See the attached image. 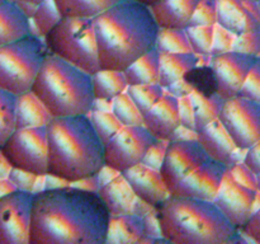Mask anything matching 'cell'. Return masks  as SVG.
Wrapping results in <instances>:
<instances>
[{
  "label": "cell",
  "instance_id": "obj_1",
  "mask_svg": "<svg viewBox=\"0 0 260 244\" xmlns=\"http://www.w3.org/2000/svg\"><path fill=\"white\" fill-rule=\"evenodd\" d=\"M111 214L96 192L65 187L33 193L29 244H106Z\"/></svg>",
  "mask_w": 260,
  "mask_h": 244
},
{
  "label": "cell",
  "instance_id": "obj_2",
  "mask_svg": "<svg viewBox=\"0 0 260 244\" xmlns=\"http://www.w3.org/2000/svg\"><path fill=\"white\" fill-rule=\"evenodd\" d=\"M103 69L124 71L140 56L155 47L159 25L147 5L121 0L93 19Z\"/></svg>",
  "mask_w": 260,
  "mask_h": 244
},
{
  "label": "cell",
  "instance_id": "obj_3",
  "mask_svg": "<svg viewBox=\"0 0 260 244\" xmlns=\"http://www.w3.org/2000/svg\"><path fill=\"white\" fill-rule=\"evenodd\" d=\"M47 129L48 174L75 182L104 165V145L89 114L53 117Z\"/></svg>",
  "mask_w": 260,
  "mask_h": 244
},
{
  "label": "cell",
  "instance_id": "obj_4",
  "mask_svg": "<svg viewBox=\"0 0 260 244\" xmlns=\"http://www.w3.org/2000/svg\"><path fill=\"white\" fill-rule=\"evenodd\" d=\"M161 235L173 244H222L240 241L234 226L213 201L170 195L156 206Z\"/></svg>",
  "mask_w": 260,
  "mask_h": 244
},
{
  "label": "cell",
  "instance_id": "obj_5",
  "mask_svg": "<svg viewBox=\"0 0 260 244\" xmlns=\"http://www.w3.org/2000/svg\"><path fill=\"white\" fill-rule=\"evenodd\" d=\"M32 92L52 117L89 114L94 103L91 75L47 52Z\"/></svg>",
  "mask_w": 260,
  "mask_h": 244
},
{
  "label": "cell",
  "instance_id": "obj_6",
  "mask_svg": "<svg viewBox=\"0 0 260 244\" xmlns=\"http://www.w3.org/2000/svg\"><path fill=\"white\" fill-rule=\"evenodd\" d=\"M43 41L48 53L90 75L101 69L93 19L62 17Z\"/></svg>",
  "mask_w": 260,
  "mask_h": 244
},
{
  "label": "cell",
  "instance_id": "obj_7",
  "mask_svg": "<svg viewBox=\"0 0 260 244\" xmlns=\"http://www.w3.org/2000/svg\"><path fill=\"white\" fill-rule=\"evenodd\" d=\"M46 55L45 41L33 35L0 46V89L17 97L32 90Z\"/></svg>",
  "mask_w": 260,
  "mask_h": 244
},
{
  "label": "cell",
  "instance_id": "obj_8",
  "mask_svg": "<svg viewBox=\"0 0 260 244\" xmlns=\"http://www.w3.org/2000/svg\"><path fill=\"white\" fill-rule=\"evenodd\" d=\"M8 164L37 175L48 172V144L46 126L17 129L0 149Z\"/></svg>",
  "mask_w": 260,
  "mask_h": 244
},
{
  "label": "cell",
  "instance_id": "obj_9",
  "mask_svg": "<svg viewBox=\"0 0 260 244\" xmlns=\"http://www.w3.org/2000/svg\"><path fill=\"white\" fill-rule=\"evenodd\" d=\"M235 145L249 149L260 140V104L241 96L225 99L220 117Z\"/></svg>",
  "mask_w": 260,
  "mask_h": 244
},
{
  "label": "cell",
  "instance_id": "obj_10",
  "mask_svg": "<svg viewBox=\"0 0 260 244\" xmlns=\"http://www.w3.org/2000/svg\"><path fill=\"white\" fill-rule=\"evenodd\" d=\"M155 137L141 126H123L104 145V164L119 173L144 160Z\"/></svg>",
  "mask_w": 260,
  "mask_h": 244
},
{
  "label": "cell",
  "instance_id": "obj_11",
  "mask_svg": "<svg viewBox=\"0 0 260 244\" xmlns=\"http://www.w3.org/2000/svg\"><path fill=\"white\" fill-rule=\"evenodd\" d=\"M32 201L23 190L0 196V244H29Z\"/></svg>",
  "mask_w": 260,
  "mask_h": 244
},
{
  "label": "cell",
  "instance_id": "obj_12",
  "mask_svg": "<svg viewBox=\"0 0 260 244\" xmlns=\"http://www.w3.org/2000/svg\"><path fill=\"white\" fill-rule=\"evenodd\" d=\"M208 159L211 158L197 140H170L160 173L172 191Z\"/></svg>",
  "mask_w": 260,
  "mask_h": 244
},
{
  "label": "cell",
  "instance_id": "obj_13",
  "mask_svg": "<svg viewBox=\"0 0 260 244\" xmlns=\"http://www.w3.org/2000/svg\"><path fill=\"white\" fill-rule=\"evenodd\" d=\"M255 60V56L236 51L212 56L211 68L216 76L217 93L223 99L239 96Z\"/></svg>",
  "mask_w": 260,
  "mask_h": 244
},
{
  "label": "cell",
  "instance_id": "obj_14",
  "mask_svg": "<svg viewBox=\"0 0 260 244\" xmlns=\"http://www.w3.org/2000/svg\"><path fill=\"white\" fill-rule=\"evenodd\" d=\"M256 191L250 190L234 179L230 170L226 169L220 190L213 198V203L238 229L243 228L253 215V202Z\"/></svg>",
  "mask_w": 260,
  "mask_h": 244
},
{
  "label": "cell",
  "instance_id": "obj_15",
  "mask_svg": "<svg viewBox=\"0 0 260 244\" xmlns=\"http://www.w3.org/2000/svg\"><path fill=\"white\" fill-rule=\"evenodd\" d=\"M226 169L228 167L223 163L208 159L178 183L170 191V195L213 201L220 190Z\"/></svg>",
  "mask_w": 260,
  "mask_h": 244
},
{
  "label": "cell",
  "instance_id": "obj_16",
  "mask_svg": "<svg viewBox=\"0 0 260 244\" xmlns=\"http://www.w3.org/2000/svg\"><path fill=\"white\" fill-rule=\"evenodd\" d=\"M98 193L108 207L111 215L136 214L144 218L156 210L155 206L137 197L128 180L122 173L102 186Z\"/></svg>",
  "mask_w": 260,
  "mask_h": 244
},
{
  "label": "cell",
  "instance_id": "obj_17",
  "mask_svg": "<svg viewBox=\"0 0 260 244\" xmlns=\"http://www.w3.org/2000/svg\"><path fill=\"white\" fill-rule=\"evenodd\" d=\"M122 174L128 180L129 186L135 191L137 197L146 201L155 207L159 203L164 202L170 196V190L165 183L160 170L149 167L145 163H139Z\"/></svg>",
  "mask_w": 260,
  "mask_h": 244
},
{
  "label": "cell",
  "instance_id": "obj_18",
  "mask_svg": "<svg viewBox=\"0 0 260 244\" xmlns=\"http://www.w3.org/2000/svg\"><path fill=\"white\" fill-rule=\"evenodd\" d=\"M144 126L155 139L170 141L180 126L179 99L165 90L159 102L144 116Z\"/></svg>",
  "mask_w": 260,
  "mask_h": 244
},
{
  "label": "cell",
  "instance_id": "obj_19",
  "mask_svg": "<svg viewBox=\"0 0 260 244\" xmlns=\"http://www.w3.org/2000/svg\"><path fill=\"white\" fill-rule=\"evenodd\" d=\"M156 241L146 235L144 218L136 214L111 215L106 244H135Z\"/></svg>",
  "mask_w": 260,
  "mask_h": 244
},
{
  "label": "cell",
  "instance_id": "obj_20",
  "mask_svg": "<svg viewBox=\"0 0 260 244\" xmlns=\"http://www.w3.org/2000/svg\"><path fill=\"white\" fill-rule=\"evenodd\" d=\"M197 141L211 159L223 163L226 167L233 151L238 147L220 119L211 122L197 131Z\"/></svg>",
  "mask_w": 260,
  "mask_h": 244
},
{
  "label": "cell",
  "instance_id": "obj_21",
  "mask_svg": "<svg viewBox=\"0 0 260 244\" xmlns=\"http://www.w3.org/2000/svg\"><path fill=\"white\" fill-rule=\"evenodd\" d=\"M198 0H159L150 5L159 28H185L194 14Z\"/></svg>",
  "mask_w": 260,
  "mask_h": 244
},
{
  "label": "cell",
  "instance_id": "obj_22",
  "mask_svg": "<svg viewBox=\"0 0 260 244\" xmlns=\"http://www.w3.org/2000/svg\"><path fill=\"white\" fill-rule=\"evenodd\" d=\"M217 23L235 35L260 27V20L251 14L244 0H217Z\"/></svg>",
  "mask_w": 260,
  "mask_h": 244
},
{
  "label": "cell",
  "instance_id": "obj_23",
  "mask_svg": "<svg viewBox=\"0 0 260 244\" xmlns=\"http://www.w3.org/2000/svg\"><path fill=\"white\" fill-rule=\"evenodd\" d=\"M30 35L29 18L19 5L7 0L0 5V46Z\"/></svg>",
  "mask_w": 260,
  "mask_h": 244
},
{
  "label": "cell",
  "instance_id": "obj_24",
  "mask_svg": "<svg viewBox=\"0 0 260 244\" xmlns=\"http://www.w3.org/2000/svg\"><path fill=\"white\" fill-rule=\"evenodd\" d=\"M198 56L194 52L160 53V71L157 83L167 89L175 81L184 78L190 70L197 68Z\"/></svg>",
  "mask_w": 260,
  "mask_h": 244
},
{
  "label": "cell",
  "instance_id": "obj_25",
  "mask_svg": "<svg viewBox=\"0 0 260 244\" xmlns=\"http://www.w3.org/2000/svg\"><path fill=\"white\" fill-rule=\"evenodd\" d=\"M52 118V114L32 90L17 97V129L47 126Z\"/></svg>",
  "mask_w": 260,
  "mask_h": 244
},
{
  "label": "cell",
  "instance_id": "obj_26",
  "mask_svg": "<svg viewBox=\"0 0 260 244\" xmlns=\"http://www.w3.org/2000/svg\"><path fill=\"white\" fill-rule=\"evenodd\" d=\"M159 71L160 52L154 47L140 56L123 73L128 85H139V84L157 83Z\"/></svg>",
  "mask_w": 260,
  "mask_h": 244
},
{
  "label": "cell",
  "instance_id": "obj_27",
  "mask_svg": "<svg viewBox=\"0 0 260 244\" xmlns=\"http://www.w3.org/2000/svg\"><path fill=\"white\" fill-rule=\"evenodd\" d=\"M94 99H114L127 90L128 83L123 71L101 68L91 74Z\"/></svg>",
  "mask_w": 260,
  "mask_h": 244
},
{
  "label": "cell",
  "instance_id": "obj_28",
  "mask_svg": "<svg viewBox=\"0 0 260 244\" xmlns=\"http://www.w3.org/2000/svg\"><path fill=\"white\" fill-rule=\"evenodd\" d=\"M121 0H55L62 17L94 19Z\"/></svg>",
  "mask_w": 260,
  "mask_h": 244
},
{
  "label": "cell",
  "instance_id": "obj_29",
  "mask_svg": "<svg viewBox=\"0 0 260 244\" xmlns=\"http://www.w3.org/2000/svg\"><path fill=\"white\" fill-rule=\"evenodd\" d=\"M190 98H192L193 107H194L196 130L197 131H200L211 122L218 119L225 99L217 92L205 94L194 89L190 93Z\"/></svg>",
  "mask_w": 260,
  "mask_h": 244
},
{
  "label": "cell",
  "instance_id": "obj_30",
  "mask_svg": "<svg viewBox=\"0 0 260 244\" xmlns=\"http://www.w3.org/2000/svg\"><path fill=\"white\" fill-rule=\"evenodd\" d=\"M17 130V96L0 89V149Z\"/></svg>",
  "mask_w": 260,
  "mask_h": 244
},
{
  "label": "cell",
  "instance_id": "obj_31",
  "mask_svg": "<svg viewBox=\"0 0 260 244\" xmlns=\"http://www.w3.org/2000/svg\"><path fill=\"white\" fill-rule=\"evenodd\" d=\"M155 48L162 52H193L185 29L159 28Z\"/></svg>",
  "mask_w": 260,
  "mask_h": 244
},
{
  "label": "cell",
  "instance_id": "obj_32",
  "mask_svg": "<svg viewBox=\"0 0 260 244\" xmlns=\"http://www.w3.org/2000/svg\"><path fill=\"white\" fill-rule=\"evenodd\" d=\"M62 15L58 12L55 0H43L37 5L33 17L30 18L38 37L45 38L46 35L61 20Z\"/></svg>",
  "mask_w": 260,
  "mask_h": 244
},
{
  "label": "cell",
  "instance_id": "obj_33",
  "mask_svg": "<svg viewBox=\"0 0 260 244\" xmlns=\"http://www.w3.org/2000/svg\"><path fill=\"white\" fill-rule=\"evenodd\" d=\"M127 93L129 94L136 106L141 111V113L146 114L155 104L159 102L165 89L159 83L152 84H139V85H128Z\"/></svg>",
  "mask_w": 260,
  "mask_h": 244
},
{
  "label": "cell",
  "instance_id": "obj_34",
  "mask_svg": "<svg viewBox=\"0 0 260 244\" xmlns=\"http://www.w3.org/2000/svg\"><path fill=\"white\" fill-rule=\"evenodd\" d=\"M113 113L123 126H141L144 125V114L136 106L127 92H123L113 99Z\"/></svg>",
  "mask_w": 260,
  "mask_h": 244
},
{
  "label": "cell",
  "instance_id": "obj_35",
  "mask_svg": "<svg viewBox=\"0 0 260 244\" xmlns=\"http://www.w3.org/2000/svg\"><path fill=\"white\" fill-rule=\"evenodd\" d=\"M91 125L95 130L96 135L99 136L103 145H106L119 130L123 127L113 111H96L93 109L89 113Z\"/></svg>",
  "mask_w": 260,
  "mask_h": 244
},
{
  "label": "cell",
  "instance_id": "obj_36",
  "mask_svg": "<svg viewBox=\"0 0 260 244\" xmlns=\"http://www.w3.org/2000/svg\"><path fill=\"white\" fill-rule=\"evenodd\" d=\"M192 51L197 56L211 55L215 25H190L185 28Z\"/></svg>",
  "mask_w": 260,
  "mask_h": 244
},
{
  "label": "cell",
  "instance_id": "obj_37",
  "mask_svg": "<svg viewBox=\"0 0 260 244\" xmlns=\"http://www.w3.org/2000/svg\"><path fill=\"white\" fill-rule=\"evenodd\" d=\"M217 0H198L189 25H215L217 23Z\"/></svg>",
  "mask_w": 260,
  "mask_h": 244
},
{
  "label": "cell",
  "instance_id": "obj_38",
  "mask_svg": "<svg viewBox=\"0 0 260 244\" xmlns=\"http://www.w3.org/2000/svg\"><path fill=\"white\" fill-rule=\"evenodd\" d=\"M233 51L255 57L260 56V27L236 36Z\"/></svg>",
  "mask_w": 260,
  "mask_h": 244
},
{
  "label": "cell",
  "instance_id": "obj_39",
  "mask_svg": "<svg viewBox=\"0 0 260 244\" xmlns=\"http://www.w3.org/2000/svg\"><path fill=\"white\" fill-rule=\"evenodd\" d=\"M239 96L245 97V98L251 99L260 104V56L256 57L253 68L249 71L248 78H246Z\"/></svg>",
  "mask_w": 260,
  "mask_h": 244
},
{
  "label": "cell",
  "instance_id": "obj_40",
  "mask_svg": "<svg viewBox=\"0 0 260 244\" xmlns=\"http://www.w3.org/2000/svg\"><path fill=\"white\" fill-rule=\"evenodd\" d=\"M236 36L231 30L226 29L218 23L215 24V36H213L212 48H211V56L221 55V53L233 51L234 43H235Z\"/></svg>",
  "mask_w": 260,
  "mask_h": 244
},
{
  "label": "cell",
  "instance_id": "obj_41",
  "mask_svg": "<svg viewBox=\"0 0 260 244\" xmlns=\"http://www.w3.org/2000/svg\"><path fill=\"white\" fill-rule=\"evenodd\" d=\"M228 169L230 170L231 175H233L236 182L250 188V190L258 191V175L245 163H236V164L229 167Z\"/></svg>",
  "mask_w": 260,
  "mask_h": 244
},
{
  "label": "cell",
  "instance_id": "obj_42",
  "mask_svg": "<svg viewBox=\"0 0 260 244\" xmlns=\"http://www.w3.org/2000/svg\"><path fill=\"white\" fill-rule=\"evenodd\" d=\"M168 145H169V141L155 139L154 142L150 145L149 150H147L142 163H145V164L149 165V167L160 170L162 163H164L165 155H167Z\"/></svg>",
  "mask_w": 260,
  "mask_h": 244
},
{
  "label": "cell",
  "instance_id": "obj_43",
  "mask_svg": "<svg viewBox=\"0 0 260 244\" xmlns=\"http://www.w3.org/2000/svg\"><path fill=\"white\" fill-rule=\"evenodd\" d=\"M179 99V119L182 126L188 129L196 130V117H194V107H193L192 98L189 96L180 97ZM197 131V130H196Z\"/></svg>",
  "mask_w": 260,
  "mask_h": 244
},
{
  "label": "cell",
  "instance_id": "obj_44",
  "mask_svg": "<svg viewBox=\"0 0 260 244\" xmlns=\"http://www.w3.org/2000/svg\"><path fill=\"white\" fill-rule=\"evenodd\" d=\"M13 173H14V174L10 177V179H12V182L17 186L18 190L35 192L33 187H35V183L37 182V179L41 175L33 174V173L25 172V170L15 169V168H13Z\"/></svg>",
  "mask_w": 260,
  "mask_h": 244
},
{
  "label": "cell",
  "instance_id": "obj_45",
  "mask_svg": "<svg viewBox=\"0 0 260 244\" xmlns=\"http://www.w3.org/2000/svg\"><path fill=\"white\" fill-rule=\"evenodd\" d=\"M241 234L251 241L260 244V208L253 214L243 228L239 229Z\"/></svg>",
  "mask_w": 260,
  "mask_h": 244
},
{
  "label": "cell",
  "instance_id": "obj_46",
  "mask_svg": "<svg viewBox=\"0 0 260 244\" xmlns=\"http://www.w3.org/2000/svg\"><path fill=\"white\" fill-rule=\"evenodd\" d=\"M145 221V229H146V235L150 238L155 239V240H161V229H160L159 219H157V211L155 210L154 212L149 214V215L144 216Z\"/></svg>",
  "mask_w": 260,
  "mask_h": 244
},
{
  "label": "cell",
  "instance_id": "obj_47",
  "mask_svg": "<svg viewBox=\"0 0 260 244\" xmlns=\"http://www.w3.org/2000/svg\"><path fill=\"white\" fill-rule=\"evenodd\" d=\"M244 163H245L256 175L260 174V140L258 142H255L253 146H250L246 150Z\"/></svg>",
  "mask_w": 260,
  "mask_h": 244
},
{
  "label": "cell",
  "instance_id": "obj_48",
  "mask_svg": "<svg viewBox=\"0 0 260 244\" xmlns=\"http://www.w3.org/2000/svg\"><path fill=\"white\" fill-rule=\"evenodd\" d=\"M71 186H74V187H78L80 188V190H84V191H89V192H99V190H101L102 185H101V180H99V177L98 174H91V175H88V177H84L81 178V179L79 180H75V182H71L70 183Z\"/></svg>",
  "mask_w": 260,
  "mask_h": 244
},
{
  "label": "cell",
  "instance_id": "obj_49",
  "mask_svg": "<svg viewBox=\"0 0 260 244\" xmlns=\"http://www.w3.org/2000/svg\"><path fill=\"white\" fill-rule=\"evenodd\" d=\"M167 92H169L170 94L175 96L177 98H180V97H184V96H189L193 90H194V86L188 81V79L183 78L180 80L175 81L174 84H172L170 86H168L165 89Z\"/></svg>",
  "mask_w": 260,
  "mask_h": 244
},
{
  "label": "cell",
  "instance_id": "obj_50",
  "mask_svg": "<svg viewBox=\"0 0 260 244\" xmlns=\"http://www.w3.org/2000/svg\"><path fill=\"white\" fill-rule=\"evenodd\" d=\"M172 140H197V131L180 125L173 135Z\"/></svg>",
  "mask_w": 260,
  "mask_h": 244
},
{
  "label": "cell",
  "instance_id": "obj_51",
  "mask_svg": "<svg viewBox=\"0 0 260 244\" xmlns=\"http://www.w3.org/2000/svg\"><path fill=\"white\" fill-rule=\"evenodd\" d=\"M96 174H98L99 180H101V185L104 186L106 183H108L109 180L113 179L114 177H117V175L119 174V172H118V170L113 169V168H111L109 165L104 164L103 167L101 168V170L96 173Z\"/></svg>",
  "mask_w": 260,
  "mask_h": 244
},
{
  "label": "cell",
  "instance_id": "obj_52",
  "mask_svg": "<svg viewBox=\"0 0 260 244\" xmlns=\"http://www.w3.org/2000/svg\"><path fill=\"white\" fill-rule=\"evenodd\" d=\"M45 190H52V188H60L70 185V182H68V180L62 179V178L57 177V175L48 174V173L45 175Z\"/></svg>",
  "mask_w": 260,
  "mask_h": 244
},
{
  "label": "cell",
  "instance_id": "obj_53",
  "mask_svg": "<svg viewBox=\"0 0 260 244\" xmlns=\"http://www.w3.org/2000/svg\"><path fill=\"white\" fill-rule=\"evenodd\" d=\"M93 109L96 111H112L113 109V99H94Z\"/></svg>",
  "mask_w": 260,
  "mask_h": 244
},
{
  "label": "cell",
  "instance_id": "obj_54",
  "mask_svg": "<svg viewBox=\"0 0 260 244\" xmlns=\"http://www.w3.org/2000/svg\"><path fill=\"white\" fill-rule=\"evenodd\" d=\"M43 0H17V4H29V5H35V7H37L40 3H42Z\"/></svg>",
  "mask_w": 260,
  "mask_h": 244
},
{
  "label": "cell",
  "instance_id": "obj_55",
  "mask_svg": "<svg viewBox=\"0 0 260 244\" xmlns=\"http://www.w3.org/2000/svg\"><path fill=\"white\" fill-rule=\"evenodd\" d=\"M136 2H139V3H141V4L150 7V5L155 4V3H157V2H159V0H136Z\"/></svg>",
  "mask_w": 260,
  "mask_h": 244
},
{
  "label": "cell",
  "instance_id": "obj_56",
  "mask_svg": "<svg viewBox=\"0 0 260 244\" xmlns=\"http://www.w3.org/2000/svg\"><path fill=\"white\" fill-rule=\"evenodd\" d=\"M258 191H260V174L258 175Z\"/></svg>",
  "mask_w": 260,
  "mask_h": 244
},
{
  "label": "cell",
  "instance_id": "obj_57",
  "mask_svg": "<svg viewBox=\"0 0 260 244\" xmlns=\"http://www.w3.org/2000/svg\"><path fill=\"white\" fill-rule=\"evenodd\" d=\"M5 2H7V0H0V5H2L3 3H5Z\"/></svg>",
  "mask_w": 260,
  "mask_h": 244
},
{
  "label": "cell",
  "instance_id": "obj_58",
  "mask_svg": "<svg viewBox=\"0 0 260 244\" xmlns=\"http://www.w3.org/2000/svg\"><path fill=\"white\" fill-rule=\"evenodd\" d=\"M9 2H14L15 3V2H17V0H9Z\"/></svg>",
  "mask_w": 260,
  "mask_h": 244
},
{
  "label": "cell",
  "instance_id": "obj_59",
  "mask_svg": "<svg viewBox=\"0 0 260 244\" xmlns=\"http://www.w3.org/2000/svg\"><path fill=\"white\" fill-rule=\"evenodd\" d=\"M258 3H259V9H260V0H258Z\"/></svg>",
  "mask_w": 260,
  "mask_h": 244
}]
</instances>
